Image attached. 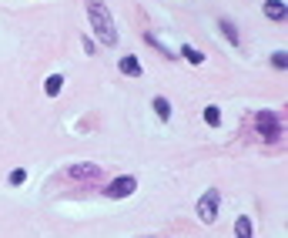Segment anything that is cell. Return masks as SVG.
I'll return each mask as SVG.
<instances>
[{
	"instance_id": "cell-1",
	"label": "cell",
	"mask_w": 288,
	"mask_h": 238,
	"mask_svg": "<svg viewBox=\"0 0 288 238\" xmlns=\"http://www.w3.org/2000/svg\"><path fill=\"white\" fill-rule=\"evenodd\" d=\"M88 17H90V27H94L98 40L111 47L114 40H118V30H114V20H111L108 4H104V0H88Z\"/></svg>"
},
{
	"instance_id": "cell-2",
	"label": "cell",
	"mask_w": 288,
	"mask_h": 238,
	"mask_svg": "<svg viewBox=\"0 0 288 238\" xmlns=\"http://www.w3.org/2000/svg\"><path fill=\"white\" fill-rule=\"evenodd\" d=\"M198 218L208 222V225L218 218V192H214V188H208V192L198 198Z\"/></svg>"
},
{
	"instance_id": "cell-3",
	"label": "cell",
	"mask_w": 288,
	"mask_h": 238,
	"mask_svg": "<svg viewBox=\"0 0 288 238\" xmlns=\"http://www.w3.org/2000/svg\"><path fill=\"white\" fill-rule=\"evenodd\" d=\"M134 188H138V182L128 174V178H118V182H111L108 188H104V194H108V198H128V194H134Z\"/></svg>"
},
{
	"instance_id": "cell-4",
	"label": "cell",
	"mask_w": 288,
	"mask_h": 238,
	"mask_svg": "<svg viewBox=\"0 0 288 238\" xmlns=\"http://www.w3.org/2000/svg\"><path fill=\"white\" fill-rule=\"evenodd\" d=\"M258 128H262V134H265L268 141H278V134H282V128H278L275 114H268V111L258 114Z\"/></svg>"
},
{
	"instance_id": "cell-5",
	"label": "cell",
	"mask_w": 288,
	"mask_h": 238,
	"mask_svg": "<svg viewBox=\"0 0 288 238\" xmlns=\"http://www.w3.org/2000/svg\"><path fill=\"white\" fill-rule=\"evenodd\" d=\"M67 174L70 178H100V164H70Z\"/></svg>"
},
{
	"instance_id": "cell-6",
	"label": "cell",
	"mask_w": 288,
	"mask_h": 238,
	"mask_svg": "<svg viewBox=\"0 0 288 238\" xmlns=\"http://www.w3.org/2000/svg\"><path fill=\"white\" fill-rule=\"evenodd\" d=\"M265 14L272 17V20H285V14H288V7L282 4V0H268L265 4Z\"/></svg>"
},
{
	"instance_id": "cell-7",
	"label": "cell",
	"mask_w": 288,
	"mask_h": 238,
	"mask_svg": "<svg viewBox=\"0 0 288 238\" xmlns=\"http://www.w3.org/2000/svg\"><path fill=\"white\" fill-rule=\"evenodd\" d=\"M118 68L124 70V74H131V78H141V64H138V57H121V64H118Z\"/></svg>"
},
{
	"instance_id": "cell-8",
	"label": "cell",
	"mask_w": 288,
	"mask_h": 238,
	"mask_svg": "<svg viewBox=\"0 0 288 238\" xmlns=\"http://www.w3.org/2000/svg\"><path fill=\"white\" fill-rule=\"evenodd\" d=\"M60 88H64V78H60V74H50V78L44 80V91H47V98L60 94Z\"/></svg>"
},
{
	"instance_id": "cell-9",
	"label": "cell",
	"mask_w": 288,
	"mask_h": 238,
	"mask_svg": "<svg viewBox=\"0 0 288 238\" xmlns=\"http://www.w3.org/2000/svg\"><path fill=\"white\" fill-rule=\"evenodd\" d=\"M234 235L238 238H252V218L248 215H242L238 222H234Z\"/></svg>"
},
{
	"instance_id": "cell-10",
	"label": "cell",
	"mask_w": 288,
	"mask_h": 238,
	"mask_svg": "<svg viewBox=\"0 0 288 238\" xmlns=\"http://www.w3.org/2000/svg\"><path fill=\"white\" fill-rule=\"evenodd\" d=\"M151 108H154V114L161 118V121H168V118H171V104H168V98H154V104H151Z\"/></svg>"
},
{
	"instance_id": "cell-11",
	"label": "cell",
	"mask_w": 288,
	"mask_h": 238,
	"mask_svg": "<svg viewBox=\"0 0 288 238\" xmlns=\"http://www.w3.org/2000/svg\"><path fill=\"white\" fill-rule=\"evenodd\" d=\"M204 121H208L211 128H214V124H222V111H218L214 104H211V108H204Z\"/></svg>"
},
{
	"instance_id": "cell-12",
	"label": "cell",
	"mask_w": 288,
	"mask_h": 238,
	"mask_svg": "<svg viewBox=\"0 0 288 238\" xmlns=\"http://www.w3.org/2000/svg\"><path fill=\"white\" fill-rule=\"evenodd\" d=\"M184 57H188L191 64H204V54H201L198 47H184Z\"/></svg>"
},
{
	"instance_id": "cell-13",
	"label": "cell",
	"mask_w": 288,
	"mask_h": 238,
	"mask_svg": "<svg viewBox=\"0 0 288 238\" xmlns=\"http://www.w3.org/2000/svg\"><path fill=\"white\" fill-rule=\"evenodd\" d=\"M222 30H224V37H228L232 44H238V30H234V24H232V20H222Z\"/></svg>"
},
{
	"instance_id": "cell-14",
	"label": "cell",
	"mask_w": 288,
	"mask_h": 238,
	"mask_svg": "<svg viewBox=\"0 0 288 238\" xmlns=\"http://www.w3.org/2000/svg\"><path fill=\"white\" fill-rule=\"evenodd\" d=\"M272 64H275L278 70H285L288 68V54H285V50H275V54H272Z\"/></svg>"
},
{
	"instance_id": "cell-15",
	"label": "cell",
	"mask_w": 288,
	"mask_h": 238,
	"mask_svg": "<svg viewBox=\"0 0 288 238\" xmlns=\"http://www.w3.org/2000/svg\"><path fill=\"white\" fill-rule=\"evenodd\" d=\"M24 182H27V171H24V168L10 171V184H24Z\"/></svg>"
}]
</instances>
